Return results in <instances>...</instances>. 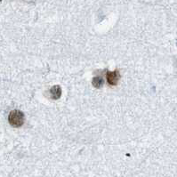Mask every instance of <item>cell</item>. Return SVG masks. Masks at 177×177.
I'll return each instance as SVG.
<instances>
[{
    "label": "cell",
    "mask_w": 177,
    "mask_h": 177,
    "mask_svg": "<svg viewBox=\"0 0 177 177\" xmlns=\"http://www.w3.org/2000/svg\"><path fill=\"white\" fill-rule=\"evenodd\" d=\"M107 80H108V83L111 85V86H116L119 81V78H120V74L118 70H115V71L108 72L107 75Z\"/></svg>",
    "instance_id": "7a4b0ae2"
},
{
    "label": "cell",
    "mask_w": 177,
    "mask_h": 177,
    "mask_svg": "<svg viewBox=\"0 0 177 177\" xmlns=\"http://www.w3.org/2000/svg\"><path fill=\"white\" fill-rule=\"evenodd\" d=\"M103 83H104V81H103L102 78H101V77H95V78H93V81H92L93 86L96 88H100L103 85Z\"/></svg>",
    "instance_id": "277c9868"
},
{
    "label": "cell",
    "mask_w": 177,
    "mask_h": 177,
    "mask_svg": "<svg viewBox=\"0 0 177 177\" xmlns=\"http://www.w3.org/2000/svg\"><path fill=\"white\" fill-rule=\"evenodd\" d=\"M24 120H25L24 114L22 111L14 110L9 113L8 121H9V124L13 128H21L24 123Z\"/></svg>",
    "instance_id": "6da1fadb"
},
{
    "label": "cell",
    "mask_w": 177,
    "mask_h": 177,
    "mask_svg": "<svg viewBox=\"0 0 177 177\" xmlns=\"http://www.w3.org/2000/svg\"><path fill=\"white\" fill-rule=\"evenodd\" d=\"M51 98L54 100H58L61 95V88L59 86H55L50 89Z\"/></svg>",
    "instance_id": "3957f363"
},
{
    "label": "cell",
    "mask_w": 177,
    "mask_h": 177,
    "mask_svg": "<svg viewBox=\"0 0 177 177\" xmlns=\"http://www.w3.org/2000/svg\"><path fill=\"white\" fill-rule=\"evenodd\" d=\"M1 1H2V0H0V2H1Z\"/></svg>",
    "instance_id": "5b68a950"
}]
</instances>
